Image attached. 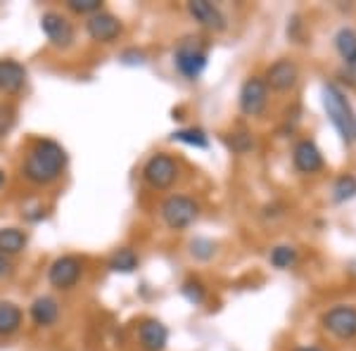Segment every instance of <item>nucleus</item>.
I'll list each match as a JSON object with an SVG mask.
<instances>
[{"mask_svg":"<svg viewBox=\"0 0 356 351\" xmlns=\"http://www.w3.org/2000/svg\"><path fill=\"white\" fill-rule=\"evenodd\" d=\"M268 261H271L273 268L278 270H285L290 266H295L297 261V250L292 245H275L271 250V254H268Z\"/></svg>","mask_w":356,"mask_h":351,"instance_id":"nucleus-23","label":"nucleus"},{"mask_svg":"<svg viewBox=\"0 0 356 351\" xmlns=\"http://www.w3.org/2000/svg\"><path fill=\"white\" fill-rule=\"evenodd\" d=\"M26 247V233L19 228H0V256H15Z\"/></svg>","mask_w":356,"mask_h":351,"instance_id":"nucleus-17","label":"nucleus"},{"mask_svg":"<svg viewBox=\"0 0 356 351\" xmlns=\"http://www.w3.org/2000/svg\"><path fill=\"white\" fill-rule=\"evenodd\" d=\"M238 105L245 117H259V114H264V109L268 105V88L261 76H250L243 83L238 95Z\"/></svg>","mask_w":356,"mask_h":351,"instance_id":"nucleus-7","label":"nucleus"},{"mask_svg":"<svg viewBox=\"0 0 356 351\" xmlns=\"http://www.w3.org/2000/svg\"><path fill=\"white\" fill-rule=\"evenodd\" d=\"M122 62L124 65H145V53H140V50H126L122 55Z\"/></svg>","mask_w":356,"mask_h":351,"instance_id":"nucleus-28","label":"nucleus"},{"mask_svg":"<svg viewBox=\"0 0 356 351\" xmlns=\"http://www.w3.org/2000/svg\"><path fill=\"white\" fill-rule=\"evenodd\" d=\"M321 325L323 330L340 342H352L356 339V307L352 304H340L332 307L321 316Z\"/></svg>","mask_w":356,"mask_h":351,"instance_id":"nucleus-5","label":"nucleus"},{"mask_svg":"<svg viewBox=\"0 0 356 351\" xmlns=\"http://www.w3.org/2000/svg\"><path fill=\"white\" fill-rule=\"evenodd\" d=\"M335 50L344 62L356 53V31L352 26H342L340 31L335 33Z\"/></svg>","mask_w":356,"mask_h":351,"instance_id":"nucleus-22","label":"nucleus"},{"mask_svg":"<svg viewBox=\"0 0 356 351\" xmlns=\"http://www.w3.org/2000/svg\"><path fill=\"white\" fill-rule=\"evenodd\" d=\"M86 31H88V36L93 38L95 43H112V41H117L119 33H122V22H119L114 15L102 13L100 10V13L88 17Z\"/></svg>","mask_w":356,"mask_h":351,"instance_id":"nucleus-12","label":"nucleus"},{"mask_svg":"<svg viewBox=\"0 0 356 351\" xmlns=\"http://www.w3.org/2000/svg\"><path fill=\"white\" fill-rule=\"evenodd\" d=\"M356 197V176L354 174H342L335 178L330 188V199L335 204H344L349 199Z\"/></svg>","mask_w":356,"mask_h":351,"instance_id":"nucleus-19","label":"nucleus"},{"mask_svg":"<svg viewBox=\"0 0 356 351\" xmlns=\"http://www.w3.org/2000/svg\"><path fill=\"white\" fill-rule=\"evenodd\" d=\"M295 351H323V349H318V347H297Z\"/></svg>","mask_w":356,"mask_h":351,"instance_id":"nucleus-30","label":"nucleus"},{"mask_svg":"<svg viewBox=\"0 0 356 351\" xmlns=\"http://www.w3.org/2000/svg\"><path fill=\"white\" fill-rule=\"evenodd\" d=\"M81 270H83V263L79 256H60L50 263L48 280L57 290H72V287L79 283V278H81Z\"/></svg>","mask_w":356,"mask_h":351,"instance_id":"nucleus-8","label":"nucleus"},{"mask_svg":"<svg viewBox=\"0 0 356 351\" xmlns=\"http://www.w3.org/2000/svg\"><path fill=\"white\" fill-rule=\"evenodd\" d=\"M107 266H110L114 273H134L138 268V256L134 250H129V247H124V250H117L114 254L110 256V261H107Z\"/></svg>","mask_w":356,"mask_h":351,"instance_id":"nucleus-20","label":"nucleus"},{"mask_svg":"<svg viewBox=\"0 0 356 351\" xmlns=\"http://www.w3.org/2000/svg\"><path fill=\"white\" fill-rule=\"evenodd\" d=\"M321 100H323V109L328 114L330 124L335 126V131L340 133V138L347 145L356 142V112L352 107V102L347 100L344 90L337 83H323L321 88Z\"/></svg>","mask_w":356,"mask_h":351,"instance_id":"nucleus-2","label":"nucleus"},{"mask_svg":"<svg viewBox=\"0 0 356 351\" xmlns=\"http://www.w3.org/2000/svg\"><path fill=\"white\" fill-rule=\"evenodd\" d=\"M22 309L13 302H0V337H8L19 330Z\"/></svg>","mask_w":356,"mask_h":351,"instance_id":"nucleus-18","label":"nucleus"},{"mask_svg":"<svg viewBox=\"0 0 356 351\" xmlns=\"http://www.w3.org/2000/svg\"><path fill=\"white\" fill-rule=\"evenodd\" d=\"M207 62H209V53L202 38H183L174 50V67L178 69L181 76H186L188 81H197L204 74Z\"/></svg>","mask_w":356,"mask_h":351,"instance_id":"nucleus-3","label":"nucleus"},{"mask_svg":"<svg viewBox=\"0 0 356 351\" xmlns=\"http://www.w3.org/2000/svg\"><path fill=\"white\" fill-rule=\"evenodd\" d=\"M26 83V69L17 60H0V93L17 95Z\"/></svg>","mask_w":356,"mask_h":351,"instance_id":"nucleus-15","label":"nucleus"},{"mask_svg":"<svg viewBox=\"0 0 356 351\" xmlns=\"http://www.w3.org/2000/svg\"><path fill=\"white\" fill-rule=\"evenodd\" d=\"M344 65H347V67H349V72H352V74H356V53H354L352 57H349V60H347V62H344Z\"/></svg>","mask_w":356,"mask_h":351,"instance_id":"nucleus-29","label":"nucleus"},{"mask_svg":"<svg viewBox=\"0 0 356 351\" xmlns=\"http://www.w3.org/2000/svg\"><path fill=\"white\" fill-rule=\"evenodd\" d=\"M292 164H295V169L304 176H314L325 169L323 152H321L318 145H316L314 140H309V138H302V140L292 147Z\"/></svg>","mask_w":356,"mask_h":351,"instance_id":"nucleus-9","label":"nucleus"},{"mask_svg":"<svg viewBox=\"0 0 356 351\" xmlns=\"http://www.w3.org/2000/svg\"><path fill=\"white\" fill-rule=\"evenodd\" d=\"M67 8L72 10V13H76V15H88L90 17V15L100 13L102 3H100V0H69Z\"/></svg>","mask_w":356,"mask_h":351,"instance_id":"nucleus-26","label":"nucleus"},{"mask_svg":"<svg viewBox=\"0 0 356 351\" xmlns=\"http://www.w3.org/2000/svg\"><path fill=\"white\" fill-rule=\"evenodd\" d=\"M41 28H43L45 38L50 41V45L62 48V50L69 48V45L74 43V38H76L72 22H69L67 17H62L60 13H45L41 17Z\"/></svg>","mask_w":356,"mask_h":351,"instance_id":"nucleus-10","label":"nucleus"},{"mask_svg":"<svg viewBox=\"0 0 356 351\" xmlns=\"http://www.w3.org/2000/svg\"><path fill=\"white\" fill-rule=\"evenodd\" d=\"M181 292H183V297L188 299L191 304H202L204 299H207V290H204V285L200 283L197 278H188L186 283H183V287H181Z\"/></svg>","mask_w":356,"mask_h":351,"instance_id":"nucleus-24","label":"nucleus"},{"mask_svg":"<svg viewBox=\"0 0 356 351\" xmlns=\"http://www.w3.org/2000/svg\"><path fill=\"white\" fill-rule=\"evenodd\" d=\"M5 268H8V263H5V259H3V256H0V275H3V273H5Z\"/></svg>","mask_w":356,"mask_h":351,"instance_id":"nucleus-31","label":"nucleus"},{"mask_svg":"<svg viewBox=\"0 0 356 351\" xmlns=\"http://www.w3.org/2000/svg\"><path fill=\"white\" fill-rule=\"evenodd\" d=\"M297 79H300V69L292 60H278L273 62L271 67L266 69V76H264V83L266 88L275 90V93H285V90L295 88Z\"/></svg>","mask_w":356,"mask_h":351,"instance_id":"nucleus-11","label":"nucleus"},{"mask_svg":"<svg viewBox=\"0 0 356 351\" xmlns=\"http://www.w3.org/2000/svg\"><path fill=\"white\" fill-rule=\"evenodd\" d=\"M5 183V174H3V169H0V186Z\"/></svg>","mask_w":356,"mask_h":351,"instance_id":"nucleus-32","label":"nucleus"},{"mask_svg":"<svg viewBox=\"0 0 356 351\" xmlns=\"http://www.w3.org/2000/svg\"><path fill=\"white\" fill-rule=\"evenodd\" d=\"M143 178L154 190H169L178 178V164L171 154L157 152L147 159L145 169H143Z\"/></svg>","mask_w":356,"mask_h":351,"instance_id":"nucleus-6","label":"nucleus"},{"mask_svg":"<svg viewBox=\"0 0 356 351\" xmlns=\"http://www.w3.org/2000/svg\"><path fill=\"white\" fill-rule=\"evenodd\" d=\"M188 13H191V17L200 26L209 28V31H223L228 26L226 15L214 3H207V0H193V3H188Z\"/></svg>","mask_w":356,"mask_h":351,"instance_id":"nucleus-13","label":"nucleus"},{"mask_svg":"<svg viewBox=\"0 0 356 351\" xmlns=\"http://www.w3.org/2000/svg\"><path fill=\"white\" fill-rule=\"evenodd\" d=\"M57 316H60V304H57L55 297L43 295V297L33 299V304H31V320L38 327L53 325L55 320H57Z\"/></svg>","mask_w":356,"mask_h":351,"instance_id":"nucleus-16","label":"nucleus"},{"mask_svg":"<svg viewBox=\"0 0 356 351\" xmlns=\"http://www.w3.org/2000/svg\"><path fill=\"white\" fill-rule=\"evenodd\" d=\"M200 216V204L186 195H171L162 202V218L171 230L191 228Z\"/></svg>","mask_w":356,"mask_h":351,"instance_id":"nucleus-4","label":"nucleus"},{"mask_svg":"<svg viewBox=\"0 0 356 351\" xmlns=\"http://www.w3.org/2000/svg\"><path fill=\"white\" fill-rule=\"evenodd\" d=\"M13 126H15V107L0 102V138L8 136Z\"/></svg>","mask_w":356,"mask_h":351,"instance_id":"nucleus-27","label":"nucleus"},{"mask_svg":"<svg viewBox=\"0 0 356 351\" xmlns=\"http://www.w3.org/2000/svg\"><path fill=\"white\" fill-rule=\"evenodd\" d=\"M138 339L145 351H164L169 342V330L157 318H145L138 325Z\"/></svg>","mask_w":356,"mask_h":351,"instance_id":"nucleus-14","label":"nucleus"},{"mask_svg":"<svg viewBox=\"0 0 356 351\" xmlns=\"http://www.w3.org/2000/svg\"><path fill=\"white\" fill-rule=\"evenodd\" d=\"M171 140L183 142V145H191V147H200V149H207V147H209V136H207L202 129H197V126H191V129L174 131Z\"/></svg>","mask_w":356,"mask_h":351,"instance_id":"nucleus-21","label":"nucleus"},{"mask_svg":"<svg viewBox=\"0 0 356 351\" xmlns=\"http://www.w3.org/2000/svg\"><path fill=\"white\" fill-rule=\"evenodd\" d=\"M67 166V152L55 140H36L29 149L22 174L33 186H50L62 176Z\"/></svg>","mask_w":356,"mask_h":351,"instance_id":"nucleus-1","label":"nucleus"},{"mask_svg":"<svg viewBox=\"0 0 356 351\" xmlns=\"http://www.w3.org/2000/svg\"><path fill=\"white\" fill-rule=\"evenodd\" d=\"M214 252H216V245L207 238H195L191 243V254L195 259H202V261H207V259L214 256Z\"/></svg>","mask_w":356,"mask_h":351,"instance_id":"nucleus-25","label":"nucleus"}]
</instances>
